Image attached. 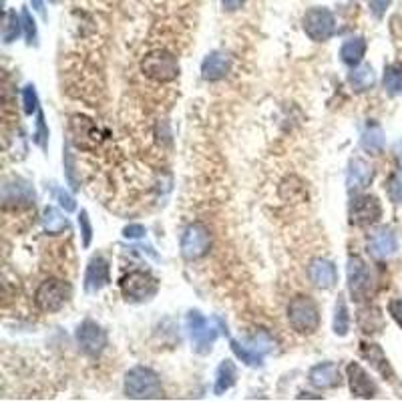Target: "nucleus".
<instances>
[{
    "instance_id": "nucleus-1",
    "label": "nucleus",
    "mask_w": 402,
    "mask_h": 402,
    "mask_svg": "<svg viewBox=\"0 0 402 402\" xmlns=\"http://www.w3.org/2000/svg\"><path fill=\"white\" fill-rule=\"evenodd\" d=\"M125 394L135 401H151L163 396V388L151 368L135 366L125 374Z\"/></svg>"
},
{
    "instance_id": "nucleus-2",
    "label": "nucleus",
    "mask_w": 402,
    "mask_h": 402,
    "mask_svg": "<svg viewBox=\"0 0 402 402\" xmlns=\"http://www.w3.org/2000/svg\"><path fill=\"white\" fill-rule=\"evenodd\" d=\"M287 320L298 334L312 336L320 328V310L312 298L296 296L287 306Z\"/></svg>"
},
{
    "instance_id": "nucleus-3",
    "label": "nucleus",
    "mask_w": 402,
    "mask_h": 402,
    "mask_svg": "<svg viewBox=\"0 0 402 402\" xmlns=\"http://www.w3.org/2000/svg\"><path fill=\"white\" fill-rule=\"evenodd\" d=\"M141 71L147 78L155 83H171L179 77V62L169 51L157 49L147 53L141 60Z\"/></svg>"
},
{
    "instance_id": "nucleus-4",
    "label": "nucleus",
    "mask_w": 402,
    "mask_h": 402,
    "mask_svg": "<svg viewBox=\"0 0 402 402\" xmlns=\"http://www.w3.org/2000/svg\"><path fill=\"white\" fill-rule=\"evenodd\" d=\"M69 298H71V286L57 278L44 280L35 292V304L39 306V310L49 312V314L62 310L65 304L69 302Z\"/></svg>"
},
{
    "instance_id": "nucleus-5",
    "label": "nucleus",
    "mask_w": 402,
    "mask_h": 402,
    "mask_svg": "<svg viewBox=\"0 0 402 402\" xmlns=\"http://www.w3.org/2000/svg\"><path fill=\"white\" fill-rule=\"evenodd\" d=\"M159 290V282L149 271H131L121 280V294L129 302H147Z\"/></svg>"
},
{
    "instance_id": "nucleus-6",
    "label": "nucleus",
    "mask_w": 402,
    "mask_h": 402,
    "mask_svg": "<svg viewBox=\"0 0 402 402\" xmlns=\"http://www.w3.org/2000/svg\"><path fill=\"white\" fill-rule=\"evenodd\" d=\"M302 26H304V33L314 42H324V40H328L334 35L336 20H334V15L328 8L316 6V8H310L304 15Z\"/></svg>"
},
{
    "instance_id": "nucleus-7",
    "label": "nucleus",
    "mask_w": 402,
    "mask_h": 402,
    "mask_svg": "<svg viewBox=\"0 0 402 402\" xmlns=\"http://www.w3.org/2000/svg\"><path fill=\"white\" fill-rule=\"evenodd\" d=\"M211 246L210 230L203 224H192L187 226L181 235V256L185 260H199L203 258Z\"/></svg>"
},
{
    "instance_id": "nucleus-8",
    "label": "nucleus",
    "mask_w": 402,
    "mask_h": 402,
    "mask_svg": "<svg viewBox=\"0 0 402 402\" xmlns=\"http://www.w3.org/2000/svg\"><path fill=\"white\" fill-rule=\"evenodd\" d=\"M383 206L374 195H358L350 203V224L356 228H368L380 221Z\"/></svg>"
},
{
    "instance_id": "nucleus-9",
    "label": "nucleus",
    "mask_w": 402,
    "mask_h": 402,
    "mask_svg": "<svg viewBox=\"0 0 402 402\" xmlns=\"http://www.w3.org/2000/svg\"><path fill=\"white\" fill-rule=\"evenodd\" d=\"M187 330L193 342V350L197 354H208L217 338V330L210 326L208 318H203L197 310H192L187 314Z\"/></svg>"
},
{
    "instance_id": "nucleus-10",
    "label": "nucleus",
    "mask_w": 402,
    "mask_h": 402,
    "mask_svg": "<svg viewBox=\"0 0 402 402\" xmlns=\"http://www.w3.org/2000/svg\"><path fill=\"white\" fill-rule=\"evenodd\" d=\"M372 290V276L362 258H350L348 260V292L352 300L364 302L370 298Z\"/></svg>"
},
{
    "instance_id": "nucleus-11",
    "label": "nucleus",
    "mask_w": 402,
    "mask_h": 402,
    "mask_svg": "<svg viewBox=\"0 0 402 402\" xmlns=\"http://www.w3.org/2000/svg\"><path fill=\"white\" fill-rule=\"evenodd\" d=\"M77 342L87 356H99L107 346V334L93 320H85L77 328Z\"/></svg>"
},
{
    "instance_id": "nucleus-12",
    "label": "nucleus",
    "mask_w": 402,
    "mask_h": 402,
    "mask_svg": "<svg viewBox=\"0 0 402 402\" xmlns=\"http://www.w3.org/2000/svg\"><path fill=\"white\" fill-rule=\"evenodd\" d=\"M346 374H348V386H350L352 396H356V399H374L376 396V384L366 374V370L360 364H348Z\"/></svg>"
},
{
    "instance_id": "nucleus-13",
    "label": "nucleus",
    "mask_w": 402,
    "mask_h": 402,
    "mask_svg": "<svg viewBox=\"0 0 402 402\" xmlns=\"http://www.w3.org/2000/svg\"><path fill=\"white\" fill-rule=\"evenodd\" d=\"M399 249V240L394 235L392 230H378L374 231L370 237H368V251L370 256H374L376 260H386L390 256H394Z\"/></svg>"
},
{
    "instance_id": "nucleus-14",
    "label": "nucleus",
    "mask_w": 402,
    "mask_h": 402,
    "mask_svg": "<svg viewBox=\"0 0 402 402\" xmlns=\"http://www.w3.org/2000/svg\"><path fill=\"white\" fill-rule=\"evenodd\" d=\"M111 282V276H109V264L105 262V258L95 256L91 262H89V268L85 274V292L87 294H97L101 292L103 287Z\"/></svg>"
},
{
    "instance_id": "nucleus-15",
    "label": "nucleus",
    "mask_w": 402,
    "mask_h": 402,
    "mask_svg": "<svg viewBox=\"0 0 402 402\" xmlns=\"http://www.w3.org/2000/svg\"><path fill=\"white\" fill-rule=\"evenodd\" d=\"M308 276H310V282L320 290H330V287L336 286L338 282V274H336V266L328 260H312L310 266H308Z\"/></svg>"
},
{
    "instance_id": "nucleus-16",
    "label": "nucleus",
    "mask_w": 402,
    "mask_h": 402,
    "mask_svg": "<svg viewBox=\"0 0 402 402\" xmlns=\"http://www.w3.org/2000/svg\"><path fill=\"white\" fill-rule=\"evenodd\" d=\"M310 383L314 384L316 388H322V390H332V388H338L342 384V376H340V370L334 362H322L316 364L312 370H310Z\"/></svg>"
},
{
    "instance_id": "nucleus-17",
    "label": "nucleus",
    "mask_w": 402,
    "mask_h": 402,
    "mask_svg": "<svg viewBox=\"0 0 402 402\" xmlns=\"http://www.w3.org/2000/svg\"><path fill=\"white\" fill-rule=\"evenodd\" d=\"M372 167L362 159H352L346 173V187L348 192H362L372 181Z\"/></svg>"
},
{
    "instance_id": "nucleus-18",
    "label": "nucleus",
    "mask_w": 402,
    "mask_h": 402,
    "mask_svg": "<svg viewBox=\"0 0 402 402\" xmlns=\"http://www.w3.org/2000/svg\"><path fill=\"white\" fill-rule=\"evenodd\" d=\"M230 69L231 60L228 55H224V53H211V55H208V57L203 58V62H201V77L206 78V81L215 83V81L226 78V75L230 73Z\"/></svg>"
},
{
    "instance_id": "nucleus-19",
    "label": "nucleus",
    "mask_w": 402,
    "mask_h": 402,
    "mask_svg": "<svg viewBox=\"0 0 402 402\" xmlns=\"http://www.w3.org/2000/svg\"><path fill=\"white\" fill-rule=\"evenodd\" d=\"M362 356L368 360V362L372 364L380 374H383L384 378H392V368H390V364H388V358L384 356L383 348L378 344H362Z\"/></svg>"
},
{
    "instance_id": "nucleus-20",
    "label": "nucleus",
    "mask_w": 402,
    "mask_h": 402,
    "mask_svg": "<svg viewBox=\"0 0 402 402\" xmlns=\"http://www.w3.org/2000/svg\"><path fill=\"white\" fill-rule=\"evenodd\" d=\"M364 55H366V40H364L362 37H352V39H348L344 44H342V49H340L342 62L350 65V67L358 65L364 58Z\"/></svg>"
},
{
    "instance_id": "nucleus-21",
    "label": "nucleus",
    "mask_w": 402,
    "mask_h": 402,
    "mask_svg": "<svg viewBox=\"0 0 402 402\" xmlns=\"http://www.w3.org/2000/svg\"><path fill=\"white\" fill-rule=\"evenodd\" d=\"M235 376H237L235 364L231 362V360H224V362L219 364L217 374H215V388H213V392L219 396V394H224L226 390H230L231 386L235 384Z\"/></svg>"
},
{
    "instance_id": "nucleus-22",
    "label": "nucleus",
    "mask_w": 402,
    "mask_h": 402,
    "mask_svg": "<svg viewBox=\"0 0 402 402\" xmlns=\"http://www.w3.org/2000/svg\"><path fill=\"white\" fill-rule=\"evenodd\" d=\"M348 83L352 85L354 91L362 93V91H368L372 85H374V71L370 65H360L356 69H352L350 77H348Z\"/></svg>"
},
{
    "instance_id": "nucleus-23",
    "label": "nucleus",
    "mask_w": 402,
    "mask_h": 402,
    "mask_svg": "<svg viewBox=\"0 0 402 402\" xmlns=\"http://www.w3.org/2000/svg\"><path fill=\"white\" fill-rule=\"evenodd\" d=\"M31 203L35 201V192H31L28 183H15V185H4V206H10V203Z\"/></svg>"
},
{
    "instance_id": "nucleus-24",
    "label": "nucleus",
    "mask_w": 402,
    "mask_h": 402,
    "mask_svg": "<svg viewBox=\"0 0 402 402\" xmlns=\"http://www.w3.org/2000/svg\"><path fill=\"white\" fill-rule=\"evenodd\" d=\"M42 226H44V231L51 233V235H58V233L69 230L67 217H62L60 211L55 210V208H47L44 210V213H42Z\"/></svg>"
},
{
    "instance_id": "nucleus-25",
    "label": "nucleus",
    "mask_w": 402,
    "mask_h": 402,
    "mask_svg": "<svg viewBox=\"0 0 402 402\" xmlns=\"http://www.w3.org/2000/svg\"><path fill=\"white\" fill-rule=\"evenodd\" d=\"M360 145L362 149H366L368 153H383L384 149V133L380 127H368L362 133V139H360Z\"/></svg>"
},
{
    "instance_id": "nucleus-26",
    "label": "nucleus",
    "mask_w": 402,
    "mask_h": 402,
    "mask_svg": "<svg viewBox=\"0 0 402 402\" xmlns=\"http://www.w3.org/2000/svg\"><path fill=\"white\" fill-rule=\"evenodd\" d=\"M384 89L390 95H401L402 93V65L392 62L384 69Z\"/></svg>"
},
{
    "instance_id": "nucleus-27",
    "label": "nucleus",
    "mask_w": 402,
    "mask_h": 402,
    "mask_svg": "<svg viewBox=\"0 0 402 402\" xmlns=\"http://www.w3.org/2000/svg\"><path fill=\"white\" fill-rule=\"evenodd\" d=\"M231 350H233V354L242 360L244 364H248V366H262V360H264V354L262 352H258V350H253V348H249V346L240 344L237 340H231Z\"/></svg>"
},
{
    "instance_id": "nucleus-28",
    "label": "nucleus",
    "mask_w": 402,
    "mask_h": 402,
    "mask_svg": "<svg viewBox=\"0 0 402 402\" xmlns=\"http://www.w3.org/2000/svg\"><path fill=\"white\" fill-rule=\"evenodd\" d=\"M350 328V320H348V308L342 296H338L336 300V308H334V334L336 336H346Z\"/></svg>"
},
{
    "instance_id": "nucleus-29",
    "label": "nucleus",
    "mask_w": 402,
    "mask_h": 402,
    "mask_svg": "<svg viewBox=\"0 0 402 402\" xmlns=\"http://www.w3.org/2000/svg\"><path fill=\"white\" fill-rule=\"evenodd\" d=\"M20 33V20L17 17V12L15 10H6V15H4V26H2V40L8 44V42H12V40H17Z\"/></svg>"
},
{
    "instance_id": "nucleus-30",
    "label": "nucleus",
    "mask_w": 402,
    "mask_h": 402,
    "mask_svg": "<svg viewBox=\"0 0 402 402\" xmlns=\"http://www.w3.org/2000/svg\"><path fill=\"white\" fill-rule=\"evenodd\" d=\"M22 101H24V113H26V115H33V113L39 109V97H37V91H35L33 85L24 87V91H22Z\"/></svg>"
},
{
    "instance_id": "nucleus-31",
    "label": "nucleus",
    "mask_w": 402,
    "mask_h": 402,
    "mask_svg": "<svg viewBox=\"0 0 402 402\" xmlns=\"http://www.w3.org/2000/svg\"><path fill=\"white\" fill-rule=\"evenodd\" d=\"M249 348H253V350H258V352H262V354H266L269 350H274V342H271V338H269L268 334H258V336H253V338H249L248 340Z\"/></svg>"
},
{
    "instance_id": "nucleus-32",
    "label": "nucleus",
    "mask_w": 402,
    "mask_h": 402,
    "mask_svg": "<svg viewBox=\"0 0 402 402\" xmlns=\"http://www.w3.org/2000/svg\"><path fill=\"white\" fill-rule=\"evenodd\" d=\"M78 226H81V233H83V248H89V246H91V240H93V228H91V221H89L87 211H81V215H78Z\"/></svg>"
},
{
    "instance_id": "nucleus-33",
    "label": "nucleus",
    "mask_w": 402,
    "mask_h": 402,
    "mask_svg": "<svg viewBox=\"0 0 402 402\" xmlns=\"http://www.w3.org/2000/svg\"><path fill=\"white\" fill-rule=\"evenodd\" d=\"M22 24H24V31H26V40H28V44H33V40L37 37V24H35V20L31 17V12L24 8L22 10Z\"/></svg>"
},
{
    "instance_id": "nucleus-34",
    "label": "nucleus",
    "mask_w": 402,
    "mask_h": 402,
    "mask_svg": "<svg viewBox=\"0 0 402 402\" xmlns=\"http://www.w3.org/2000/svg\"><path fill=\"white\" fill-rule=\"evenodd\" d=\"M47 139H49V129L44 125V115L39 113V119H37V143L42 149L47 147Z\"/></svg>"
},
{
    "instance_id": "nucleus-35",
    "label": "nucleus",
    "mask_w": 402,
    "mask_h": 402,
    "mask_svg": "<svg viewBox=\"0 0 402 402\" xmlns=\"http://www.w3.org/2000/svg\"><path fill=\"white\" fill-rule=\"evenodd\" d=\"M57 197H58V203H60V208L65 211H75L77 210V203H75V199L69 195L67 192H62V190H57Z\"/></svg>"
},
{
    "instance_id": "nucleus-36",
    "label": "nucleus",
    "mask_w": 402,
    "mask_h": 402,
    "mask_svg": "<svg viewBox=\"0 0 402 402\" xmlns=\"http://www.w3.org/2000/svg\"><path fill=\"white\" fill-rule=\"evenodd\" d=\"M390 2H392V0H370V10H372V15H374L376 19H383L386 8L390 6Z\"/></svg>"
},
{
    "instance_id": "nucleus-37",
    "label": "nucleus",
    "mask_w": 402,
    "mask_h": 402,
    "mask_svg": "<svg viewBox=\"0 0 402 402\" xmlns=\"http://www.w3.org/2000/svg\"><path fill=\"white\" fill-rule=\"evenodd\" d=\"M123 235H125L127 240H139V237L145 235V228H143L141 224H131V226H127V228L123 230Z\"/></svg>"
},
{
    "instance_id": "nucleus-38",
    "label": "nucleus",
    "mask_w": 402,
    "mask_h": 402,
    "mask_svg": "<svg viewBox=\"0 0 402 402\" xmlns=\"http://www.w3.org/2000/svg\"><path fill=\"white\" fill-rule=\"evenodd\" d=\"M388 312H390V316L394 318V322L402 328V300H390Z\"/></svg>"
},
{
    "instance_id": "nucleus-39",
    "label": "nucleus",
    "mask_w": 402,
    "mask_h": 402,
    "mask_svg": "<svg viewBox=\"0 0 402 402\" xmlns=\"http://www.w3.org/2000/svg\"><path fill=\"white\" fill-rule=\"evenodd\" d=\"M246 0H221V4H224V8L228 10V12H235L237 8H242V4H244Z\"/></svg>"
},
{
    "instance_id": "nucleus-40",
    "label": "nucleus",
    "mask_w": 402,
    "mask_h": 402,
    "mask_svg": "<svg viewBox=\"0 0 402 402\" xmlns=\"http://www.w3.org/2000/svg\"><path fill=\"white\" fill-rule=\"evenodd\" d=\"M31 2H33V8L44 17V2H42V0H31Z\"/></svg>"
},
{
    "instance_id": "nucleus-41",
    "label": "nucleus",
    "mask_w": 402,
    "mask_h": 402,
    "mask_svg": "<svg viewBox=\"0 0 402 402\" xmlns=\"http://www.w3.org/2000/svg\"><path fill=\"white\" fill-rule=\"evenodd\" d=\"M401 183H402V177H401Z\"/></svg>"
}]
</instances>
